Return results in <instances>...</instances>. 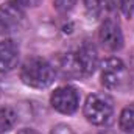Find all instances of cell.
<instances>
[{"mask_svg": "<svg viewBox=\"0 0 134 134\" xmlns=\"http://www.w3.org/2000/svg\"><path fill=\"white\" fill-rule=\"evenodd\" d=\"M119 8L125 16L131 17L134 14V0H119Z\"/></svg>", "mask_w": 134, "mask_h": 134, "instance_id": "14", "label": "cell"}, {"mask_svg": "<svg viewBox=\"0 0 134 134\" xmlns=\"http://www.w3.org/2000/svg\"><path fill=\"white\" fill-rule=\"evenodd\" d=\"M50 103L53 106V109H56L61 114H73L78 109L80 104V95L76 92L75 87L72 86H63L58 87L52 97H50Z\"/></svg>", "mask_w": 134, "mask_h": 134, "instance_id": "4", "label": "cell"}, {"mask_svg": "<svg viewBox=\"0 0 134 134\" xmlns=\"http://www.w3.org/2000/svg\"><path fill=\"white\" fill-rule=\"evenodd\" d=\"M83 111H84V117L87 119V122L97 126H103L109 123L114 114V106H112V100L108 95L92 94L86 98Z\"/></svg>", "mask_w": 134, "mask_h": 134, "instance_id": "3", "label": "cell"}, {"mask_svg": "<svg viewBox=\"0 0 134 134\" xmlns=\"http://www.w3.org/2000/svg\"><path fill=\"white\" fill-rule=\"evenodd\" d=\"M119 125L120 130L126 134H134V104L126 106L119 119Z\"/></svg>", "mask_w": 134, "mask_h": 134, "instance_id": "12", "label": "cell"}, {"mask_svg": "<svg viewBox=\"0 0 134 134\" xmlns=\"http://www.w3.org/2000/svg\"><path fill=\"white\" fill-rule=\"evenodd\" d=\"M50 134H75V133H73V130H72L69 125H66V123H59V125L53 126V130H52Z\"/></svg>", "mask_w": 134, "mask_h": 134, "instance_id": "15", "label": "cell"}, {"mask_svg": "<svg viewBox=\"0 0 134 134\" xmlns=\"http://www.w3.org/2000/svg\"><path fill=\"white\" fill-rule=\"evenodd\" d=\"M84 8L91 19H100L112 9V2L111 0H84Z\"/></svg>", "mask_w": 134, "mask_h": 134, "instance_id": "10", "label": "cell"}, {"mask_svg": "<svg viewBox=\"0 0 134 134\" xmlns=\"http://www.w3.org/2000/svg\"><path fill=\"white\" fill-rule=\"evenodd\" d=\"M19 59V48L17 45L6 39L0 42V73H6L11 72Z\"/></svg>", "mask_w": 134, "mask_h": 134, "instance_id": "7", "label": "cell"}, {"mask_svg": "<svg viewBox=\"0 0 134 134\" xmlns=\"http://www.w3.org/2000/svg\"><path fill=\"white\" fill-rule=\"evenodd\" d=\"M25 24V16L22 9L14 3H6L0 6V33L19 31Z\"/></svg>", "mask_w": 134, "mask_h": 134, "instance_id": "6", "label": "cell"}, {"mask_svg": "<svg viewBox=\"0 0 134 134\" xmlns=\"http://www.w3.org/2000/svg\"><path fill=\"white\" fill-rule=\"evenodd\" d=\"M17 123V114L13 108H0V134L8 133Z\"/></svg>", "mask_w": 134, "mask_h": 134, "instance_id": "11", "label": "cell"}, {"mask_svg": "<svg viewBox=\"0 0 134 134\" xmlns=\"http://www.w3.org/2000/svg\"><path fill=\"white\" fill-rule=\"evenodd\" d=\"M75 53H76L78 63H80V66H81L83 75H84V76L92 75V73L95 72L97 66H98V56H97V52H95L94 45H91V44H83Z\"/></svg>", "mask_w": 134, "mask_h": 134, "instance_id": "8", "label": "cell"}, {"mask_svg": "<svg viewBox=\"0 0 134 134\" xmlns=\"http://www.w3.org/2000/svg\"><path fill=\"white\" fill-rule=\"evenodd\" d=\"M56 69L61 72L63 76H70V78L84 76L75 52H69L66 55H61V56L58 58V67H56ZM56 69H55V70H56Z\"/></svg>", "mask_w": 134, "mask_h": 134, "instance_id": "9", "label": "cell"}, {"mask_svg": "<svg viewBox=\"0 0 134 134\" xmlns=\"http://www.w3.org/2000/svg\"><path fill=\"white\" fill-rule=\"evenodd\" d=\"M98 41L104 50H120L123 47V33L120 30V25L112 19H104L98 30Z\"/></svg>", "mask_w": 134, "mask_h": 134, "instance_id": "5", "label": "cell"}, {"mask_svg": "<svg viewBox=\"0 0 134 134\" xmlns=\"http://www.w3.org/2000/svg\"><path fill=\"white\" fill-rule=\"evenodd\" d=\"M101 83L109 91L125 92L131 86V75L119 58H108L101 63Z\"/></svg>", "mask_w": 134, "mask_h": 134, "instance_id": "2", "label": "cell"}, {"mask_svg": "<svg viewBox=\"0 0 134 134\" xmlns=\"http://www.w3.org/2000/svg\"><path fill=\"white\" fill-rule=\"evenodd\" d=\"M101 134H112V133H101Z\"/></svg>", "mask_w": 134, "mask_h": 134, "instance_id": "18", "label": "cell"}, {"mask_svg": "<svg viewBox=\"0 0 134 134\" xmlns=\"http://www.w3.org/2000/svg\"><path fill=\"white\" fill-rule=\"evenodd\" d=\"M56 76V70L53 66L42 58H28L20 67V80L24 84L34 89L48 87Z\"/></svg>", "mask_w": 134, "mask_h": 134, "instance_id": "1", "label": "cell"}, {"mask_svg": "<svg viewBox=\"0 0 134 134\" xmlns=\"http://www.w3.org/2000/svg\"><path fill=\"white\" fill-rule=\"evenodd\" d=\"M76 0H53V5L59 13H69L70 9H73Z\"/></svg>", "mask_w": 134, "mask_h": 134, "instance_id": "13", "label": "cell"}, {"mask_svg": "<svg viewBox=\"0 0 134 134\" xmlns=\"http://www.w3.org/2000/svg\"><path fill=\"white\" fill-rule=\"evenodd\" d=\"M17 134H39V133L34 131V130H30V128H24V130H20Z\"/></svg>", "mask_w": 134, "mask_h": 134, "instance_id": "17", "label": "cell"}, {"mask_svg": "<svg viewBox=\"0 0 134 134\" xmlns=\"http://www.w3.org/2000/svg\"><path fill=\"white\" fill-rule=\"evenodd\" d=\"M16 2H17V5L25 6V8H34L41 3V0H16Z\"/></svg>", "mask_w": 134, "mask_h": 134, "instance_id": "16", "label": "cell"}]
</instances>
